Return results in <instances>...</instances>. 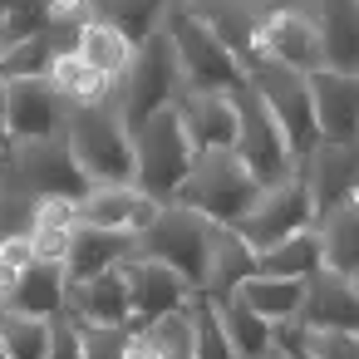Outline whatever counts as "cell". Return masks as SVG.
Wrapping results in <instances>:
<instances>
[{
  "mask_svg": "<svg viewBox=\"0 0 359 359\" xmlns=\"http://www.w3.org/2000/svg\"><path fill=\"white\" fill-rule=\"evenodd\" d=\"M0 163H6V158H0Z\"/></svg>",
  "mask_w": 359,
  "mask_h": 359,
  "instance_id": "bcb514c9",
  "label": "cell"
},
{
  "mask_svg": "<svg viewBox=\"0 0 359 359\" xmlns=\"http://www.w3.org/2000/svg\"><path fill=\"white\" fill-rule=\"evenodd\" d=\"M79 60L99 74V79H123V69L133 65V45L123 40V35H114V30H104V25H79Z\"/></svg>",
  "mask_w": 359,
  "mask_h": 359,
  "instance_id": "f1b7e54d",
  "label": "cell"
},
{
  "mask_svg": "<svg viewBox=\"0 0 359 359\" xmlns=\"http://www.w3.org/2000/svg\"><path fill=\"white\" fill-rule=\"evenodd\" d=\"M315 271H325L315 226L285 236V241L271 246V251H256V276H271V280H310Z\"/></svg>",
  "mask_w": 359,
  "mask_h": 359,
  "instance_id": "484cf974",
  "label": "cell"
},
{
  "mask_svg": "<svg viewBox=\"0 0 359 359\" xmlns=\"http://www.w3.org/2000/svg\"><path fill=\"white\" fill-rule=\"evenodd\" d=\"M256 55L271 60V65H285L295 74H315L320 69V40H315V25L310 15H271L261 30H256Z\"/></svg>",
  "mask_w": 359,
  "mask_h": 359,
  "instance_id": "d6986e66",
  "label": "cell"
},
{
  "mask_svg": "<svg viewBox=\"0 0 359 359\" xmlns=\"http://www.w3.org/2000/svg\"><path fill=\"white\" fill-rule=\"evenodd\" d=\"M35 226V197H25L20 187L6 197L0 192V241H11V236H30Z\"/></svg>",
  "mask_w": 359,
  "mask_h": 359,
  "instance_id": "d590c367",
  "label": "cell"
},
{
  "mask_svg": "<svg viewBox=\"0 0 359 359\" xmlns=\"http://www.w3.org/2000/svg\"><path fill=\"white\" fill-rule=\"evenodd\" d=\"M295 325L300 330H344V334H359V290L349 285V276L315 271L305 280Z\"/></svg>",
  "mask_w": 359,
  "mask_h": 359,
  "instance_id": "9a60e30c",
  "label": "cell"
},
{
  "mask_svg": "<svg viewBox=\"0 0 359 359\" xmlns=\"http://www.w3.org/2000/svg\"><path fill=\"white\" fill-rule=\"evenodd\" d=\"M133 359H192V320L187 305L163 315L158 325L133 334Z\"/></svg>",
  "mask_w": 359,
  "mask_h": 359,
  "instance_id": "83f0119b",
  "label": "cell"
},
{
  "mask_svg": "<svg viewBox=\"0 0 359 359\" xmlns=\"http://www.w3.org/2000/svg\"><path fill=\"white\" fill-rule=\"evenodd\" d=\"M163 30L172 40V60H177L182 94H236L246 84L241 60L217 35H207V25L187 11V0H172V6L163 11Z\"/></svg>",
  "mask_w": 359,
  "mask_h": 359,
  "instance_id": "6da1fadb",
  "label": "cell"
},
{
  "mask_svg": "<svg viewBox=\"0 0 359 359\" xmlns=\"http://www.w3.org/2000/svg\"><path fill=\"white\" fill-rule=\"evenodd\" d=\"M0 310L6 315H25V320H60L65 315V266L55 261H30L15 285L0 295Z\"/></svg>",
  "mask_w": 359,
  "mask_h": 359,
  "instance_id": "ffe728a7",
  "label": "cell"
},
{
  "mask_svg": "<svg viewBox=\"0 0 359 359\" xmlns=\"http://www.w3.org/2000/svg\"><path fill=\"white\" fill-rule=\"evenodd\" d=\"M315 40H320V69L359 74V0H315Z\"/></svg>",
  "mask_w": 359,
  "mask_h": 359,
  "instance_id": "2e32d148",
  "label": "cell"
},
{
  "mask_svg": "<svg viewBox=\"0 0 359 359\" xmlns=\"http://www.w3.org/2000/svg\"><path fill=\"white\" fill-rule=\"evenodd\" d=\"M6 123H11L15 143L55 138L69 123V104L60 99V89L50 79H15V84H6Z\"/></svg>",
  "mask_w": 359,
  "mask_h": 359,
  "instance_id": "4fadbf2b",
  "label": "cell"
},
{
  "mask_svg": "<svg viewBox=\"0 0 359 359\" xmlns=\"http://www.w3.org/2000/svg\"><path fill=\"white\" fill-rule=\"evenodd\" d=\"M6 148H15V138H11V123H6V84H0V158H6Z\"/></svg>",
  "mask_w": 359,
  "mask_h": 359,
  "instance_id": "ab89813d",
  "label": "cell"
},
{
  "mask_svg": "<svg viewBox=\"0 0 359 359\" xmlns=\"http://www.w3.org/2000/svg\"><path fill=\"white\" fill-rule=\"evenodd\" d=\"M158 212H163V202H153V197H133V212H128V236H143L153 222H158Z\"/></svg>",
  "mask_w": 359,
  "mask_h": 359,
  "instance_id": "f35d334b",
  "label": "cell"
},
{
  "mask_svg": "<svg viewBox=\"0 0 359 359\" xmlns=\"http://www.w3.org/2000/svg\"><path fill=\"white\" fill-rule=\"evenodd\" d=\"M84 359H133V330L128 325H74Z\"/></svg>",
  "mask_w": 359,
  "mask_h": 359,
  "instance_id": "e575fe53",
  "label": "cell"
},
{
  "mask_svg": "<svg viewBox=\"0 0 359 359\" xmlns=\"http://www.w3.org/2000/svg\"><path fill=\"white\" fill-rule=\"evenodd\" d=\"M177 123L197 153H231L236 143V104L231 94H177Z\"/></svg>",
  "mask_w": 359,
  "mask_h": 359,
  "instance_id": "e0dca14e",
  "label": "cell"
},
{
  "mask_svg": "<svg viewBox=\"0 0 359 359\" xmlns=\"http://www.w3.org/2000/svg\"><path fill=\"white\" fill-rule=\"evenodd\" d=\"M261 359H290V354H285V349H276V344H271V349H266V354H261Z\"/></svg>",
  "mask_w": 359,
  "mask_h": 359,
  "instance_id": "60d3db41",
  "label": "cell"
},
{
  "mask_svg": "<svg viewBox=\"0 0 359 359\" xmlns=\"http://www.w3.org/2000/svg\"><path fill=\"white\" fill-rule=\"evenodd\" d=\"M172 6V0H84L79 6V20L89 25H104L114 35H123L133 50L163 25V11Z\"/></svg>",
  "mask_w": 359,
  "mask_h": 359,
  "instance_id": "7402d4cb",
  "label": "cell"
},
{
  "mask_svg": "<svg viewBox=\"0 0 359 359\" xmlns=\"http://www.w3.org/2000/svg\"><path fill=\"white\" fill-rule=\"evenodd\" d=\"M0 359H6V349H0Z\"/></svg>",
  "mask_w": 359,
  "mask_h": 359,
  "instance_id": "f6af8a7d",
  "label": "cell"
},
{
  "mask_svg": "<svg viewBox=\"0 0 359 359\" xmlns=\"http://www.w3.org/2000/svg\"><path fill=\"white\" fill-rule=\"evenodd\" d=\"M246 84L256 89V99L266 104V114L276 118V128L285 133V148L295 158V172L300 163L310 158V148L320 143V128H315V104H310V79L285 69V65H271L261 55H251L246 65Z\"/></svg>",
  "mask_w": 359,
  "mask_h": 359,
  "instance_id": "5b68a950",
  "label": "cell"
},
{
  "mask_svg": "<svg viewBox=\"0 0 359 359\" xmlns=\"http://www.w3.org/2000/svg\"><path fill=\"white\" fill-rule=\"evenodd\" d=\"M305 226H315V207H310L305 182L290 177V182H280V187H266V192L256 197V207H251L231 231H236L251 251H271V246H280L285 236H295V231H305Z\"/></svg>",
  "mask_w": 359,
  "mask_h": 359,
  "instance_id": "30bf717a",
  "label": "cell"
},
{
  "mask_svg": "<svg viewBox=\"0 0 359 359\" xmlns=\"http://www.w3.org/2000/svg\"><path fill=\"white\" fill-rule=\"evenodd\" d=\"M295 177L305 182L315 222H320L325 212L359 197V143H315Z\"/></svg>",
  "mask_w": 359,
  "mask_h": 359,
  "instance_id": "7c38bea8",
  "label": "cell"
},
{
  "mask_svg": "<svg viewBox=\"0 0 359 359\" xmlns=\"http://www.w3.org/2000/svg\"><path fill=\"white\" fill-rule=\"evenodd\" d=\"M65 143L89 177V187H133V143L114 114V104H79L69 109Z\"/></svg>",
  "mask_w": 359,
  "mask_h": 359,
  "instance_id": "7a4b0ae2",
  "label": "cell"
},
{
  "mask_svg": "<svg viewBox=\"0 0 359 359\" xmlns=\"http://www.w3.org/2000/svg\"><path fill=\"white\" fill-rule=\"evenodd\" d=\"M15 187L35 202H79L89 192V177L79 172L65 133L55 138H30V143H15Z\"/></svg>",
  "mask_w": 359,
  "mask_h": 359,
  "instance_id": "9c48e42d",
  "label": "cell"
},
{
  "mask_svg": "<svg viewBox=\"0 0 359 359\" xmlns=\"http://www.w3.org/2000/svg\"><path fill=\"white\" fill-rule=\"evenodd\" d=\"M187 11L207 25V35H217L241 65L256 55V30H261V20L251 15V6L246 0H187Z\"/></svg>",
  "mask_w": 359,
  "mask_h": 359,
  "instance_id": "603a6c76",
  "label": "cell"
},
{
  "mask_svg": "<svg viewBox=\"0 0 359 359\" xmlns=\"http://www.w3.org/2000/svg\"><path fill=\"white\" fill-rule=\"evenodd\" d=\"M349 285H354V290H359V271H354V276H349Z\"/></svg>",
  "mask_w": 359,
  "mask_h": 359,
  "instance_id": "b9f144b4",
  "label": "cell"
},
{
  "mask_svg": "<svg viewBox=\"0 0 359 359\" xmlns=\"http://www.w3.org/2000/svg\"><path fill=\"white\" fill-rule=\"evenodd\" d=\"M305 79H310V104H315L320 143H359V74L315 69Z\"/></svg>",
  "mask_w": 359,
  "mask_h": 359,
  "instance_id": "5bb4252c",
  "label": "cell"
},
{
  "mask_svg": "<svg viewBox=\"0 0 359 359\" xmlns=\"http://www.w3.org/2000/svg\"><path fill=\"white\" fill-rule=\"evenodd\" d=\"M231 104H236V143H231L236 163L251 172V182H256L261 192L290 182V177H295V158H290V148H285V133L276 128V118H271L266 104L256 99V89L241 84V89L231 94Z\"/></svg>",
  "mask_w": 359,
  "mask_h": 359,
  "instance_id": "ba28073f",
  "label": "cell"
},
{
  "mask_svg": "<svg viewBox=\"0 0 359 359\" xmlns=\"http://www.w3.org/2000/svg\"><path fill=\"white\" fill-rule=\"evenodd\" d=\"M212 231H217V226H212L207 217H197V212L168 202V207L158 212V222H153L143 236H133V256L177 271V276L192 285V295H197V290H202V271H207Z\"/></svg>",
  "mask_w": 359,
  "mask_h": 359,
  "instance_id": "52a82bcc",
  "label": "cell"
},
{
  "mask_svg": "<svg viewBox=\"0 0 359 359\" xmlns=\"http://www.w3.org/2000/svg\"><path fill=\"white\" fill-rule=\"evenodd\" d=\"M177 94H182V79H177V60H172V40H168V30L158 25V30L133 50V65H128L123 79H118V104H114V114H118L123 133L133 138L158 109H172Z\"/></svg>",
  "mask_w": 359,
  "mask_h": 359,
  "instance_id": "3957f363",
  "label": "cell"
},
{
  "mask_svg": "<svg viewBox=\"0 0 359 359\" xmlns=\"http://www.w3.org/2000/svg\"><path fill=\"white\" fill-rule=\"evenodd\" d=\"M315 236H320V261H325V271L354 276V271H359V197L344 202V207H334V212H325V217L315 222Z\"/></svg>",
  "mask_w": 359,
  "mask_h": 359,
  "instance_id": "cb8c5ba5",
  "label": "cell"
},
{
  "mask_svg": "<svg viewBox=\"0 0 359 359\" xmlns=\"http://www.w3.org/2000/svg\"><path fill=\"white\" fill-rule=\"evenodd\" d=\"M217 320H222V334H226V344H231V354H236V359H261V354L276 344V339H271L276 330H271L261 315H251L236 295L217 305Z\"/></svg>",
  "mask_w": 359,
  "mask_h": 359,
  "instance_id": "4316f807",
  "label": "cell"
},
{
  "mask_svg": "<svg viewBox=\"0 0 359 359\" xmlns=\"http://www.w3.org/2000/svg\"><path fill=\"white\" fill-rule=\"evenodd\" d=\"M45 359H84V349H79V330L60 315V320H50V354Z\"/></svg>",
  "mask_w": 359,
  "mask_h": 359,
  "instance_id": "8d00e7d4",
  "label": "cell"
},
{
  "mask_svg": "<svg viewBox=\"0 0 359 359\" xmlns=\"http://www.w3.org/2000/svg\"><path fill=\"white\" fill-rule=\"evenodd\" d=\"M300 295H305V280L246 276V280L236 285V300H241L251 315H261L271 330H276V325H295V315H300Z\"/></svg>",
  "mask_w": 359,
  "mask_h": 359,
  "instance_id": "d4e9b609",
  "label": "cell"
},
{
  "mask_svg": "<svg viewBox=\"0 0 359 359\" xmlns=\"http://www.w3.org/2000/svg\"><path fill=\"white\" fill-rule=\"evenodd\" d=\"M0 349H6V359H45L50 354V325L0 310Z\"/></svg>",
  "mask_w": 359,
  "mask_h": 359,
  "instance_id": "d6a6232c",
  "label": "cell"
},
{
  "mask_svg": "<svg viewBox=\"0 0 359 359\" xmlns=\"http://www.w3.org/2000/svg\"><path fill=\"white\" fill-rule=\"evenodd\" d=\"M187 320H192V359H236L226 334H222V320H217V305L192 295L187 300Z\"/></svg>",
  "mask_w": 359,
  "mask_h": 359,
  "instance_id": "836d02e7",
  "label": "cell"
},
{
  "mask_svg": "<svg viewBox=\"0 0 359 359\" xmlns=\"http://www.w3.org/2000/svg\"><path fill=\"white\" fill-rule=\"evenodd\" d=\"M118 276H123V285H128V330H133V334L148 330V325H158L163 315H172V310H182V305L192 300V285H187L177 271L158 266V261L128 256V261L118 266Z\"/></svg>",
  "mask_w": 359,
  "mask_h": 359,
  "instance_id": "8fae6325",
  "label": "cell"
},
{
  "mask_svg": "<svg viewBox=\"0 0 359 359\" xmlns=\"http://www.w3.org/2000/svg\"><path fill=\"white\" fill-rule=\"evenodd\" d=\"M261 187L251 182V172L236 163V153H197L187 182L177 187V207L207 217L212 226H236L251 207H256Z\"/></svg>",
  "mask_w": 359,
  "mask_h": 359,
  "instance_id": "8992f818",
  "label": "cell"
},
{
  "mask_svg": "<svg viewBox=\"0 0 359 359\" xmlns=\"http://www.w3.org/2000/svg\"><path fill=\"white\" fill-rule=\"evenodd\" d=\"M0 25H6V11H0Z\"/></svg>",
  "mask_w": 359,
  "mask_h": 359,
  "instance_id": "7bdbcfd3",
  "label": "cell"
},
{
  "mask_svg": "<svg viewBox=\"0 0 359 359\" xmlns=\"http://www.w3.org/2000/svg\"><path fill=\"white\" fill-rule=\"evenodd\" d=\"M69 226H74V202H35L30 231H69Z\"/></svg>",
  "mask_w": 359,
  "mask_h": 359,
  "instance_id": "74e56055",
  "label": "cell"
},
{
  "mask_svg": "<svg viewBox=\"0 0 359 359\" xmlns=\"http://www.w3.org/2000/svg\"><path fill=\"white\" fill-rule=\"evenodd\" d=\"M50 69H55V55H50L45 30L30 35V40L6 45V55H0V84H15V79H50Z\"/></svg>",
  "mask_w": 359,
  "mask_h": 359,
  "instance_id": "1f68e13d",
  "label": "cell"
},
{
  "mask_svg": "<svg viewBox=\"0 0 359 359\" xmlns=\"http://www.w3.org/2000/svg\"><path fill=\"white\" fill-rule=\"evenodd\" d=\"M50 84L60 89V99L69 104V109H79V104H104V94H109V79H99L79 55H65V60H55V69H50Z\"/></svg>",
  "mask_w": 359,
  "mask_h": 359,
  "instance_id": "4dcf8cb0",
  "label": "cell"
},
{
  "mask_svg": "<svg viewBox=\"0 0 359 359\" xmlns=\"http://www.w3.org/2000/svg\"><path fill=\"white\" fill-rule=\"evenodd\" d=\"M0 55H6V40H0Z\"/></svg>",
  "mask_w": 359,
  "mask_h": 359,
  "instance_id": "ee69618b",
  "label": "cell"
},
{
  "mask_svg": "<svg viewBox=\"0 0 359 359\" xmlns=\"http://www.w3.org/2000/svg\"><path fill=\"white\" fill-rule=\"evenodd\" d=\"M133 187H89L74 202V222L94 226V231H128V212H133Z\"/></svg>",
  "mask_w": 359,
  "mask_h": 359,
  "instance_id": "f546056e",
  "label": "cell"
},
{
  "mask_svg": "<svg viewBox=\"0 0 359 359\" xmlns=\"http://www.w3.org/2000/svg\"><path fill=\"white\" fill-rule=\"evenodd\" d=\"M246 276H256V251L231 226H217L212 231V246H207V271H202V290L197 295L212 300V305H222V300L236 295V285Z\"/></svg>",
  "mask_w": 359,
  "mask_h": 359,
  "instance_id": "44dd1931",
  "label": "cell"
},
{
  "mask_svg": "<svg viewBox=\"0 0 359 359\" xmlns=\"http://www.w3.org/2000/svg\"><path fill=\"white\" fill-rule=\"evenodd\" d=\"M133 256V236L128 231H94V226H69V246H65V285H84L104 271H118Z\"/></svg>",
  "mask_w": 359,
  "mask_h": 359,
  "instance_id": "ac0fdd59",
  "label": "cell"
},
{
  "mask_svg": "<svg viewBox=\"0 0 359 359\" xmlns=\"http://www.w3.org/2000/svg\"><path fill=\"white\" fill-rule=\"evenodd\" d=\"M128 143H133V192L168 207L177 197V187L187 182L192 163H197V148L187 143V133L177 123V109H158Z\"/></svg>",
  "mask_w": 359,
  "mask_h": 359,
  "instance_id": "277c9868",
  "label": "cell"
}]
</instances>
